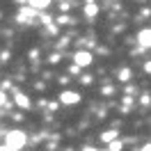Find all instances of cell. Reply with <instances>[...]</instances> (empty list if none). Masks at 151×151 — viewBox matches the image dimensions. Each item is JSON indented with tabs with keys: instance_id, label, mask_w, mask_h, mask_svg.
Listing matches in <instances>:
<instances>
[{
	"instance_id": "6da1fadb",
	"label": "cell",
	"mask_w": 151,
	"mask_h": 151,
	"mask_svg": "<svg viewBox=\"0 0 151 151\" xmlns=\"http://www.w3.org/2000/svg\"><path fill=\"white\" fill-rule=\"evenodd\" d=\"M25 142H28V137H25V133H23V131H9L7 135H5V144L12 147V149H16V151L23 149Z\"/></svg>"
},
{
	"instance_id": "7a4b0ae2",
	"label": "cell",
	"mask_w": 151,
	"mask_h": 151,
	"mask_svg": "<svg viewBox=\"0 0 151 151\" xmlns=\"http://www.w3.org/2000/svg\"><path fill=\"white\" fill-rule=\"evenodd\" d=\"M73 60H76V66H89L92 62H94V57H92L89 50H78V53L73 55Z\"/></svg>"
},
{
	"instance_id": "3957f363",
	"label": "cell",
	"mask_w": 151,
	"mask_h": 151,
	"mask_svg": "<svg viewBox=\"0 0 151 151\" xmlns=\"http://www.w3.org/2000/svg\"><path fill=\"white\" fill-rule=\"evenodd\" d=\"M60 101L64 105H76L80 101V94H76V92H62V94H60Z\"/></svg>"
},
{
	"instance_id": "277c9868",
	"label": "cell",
	"mask_w": 151,
	"mask_h": 151,
	"mask_svg": "<svg viewBox=\"0 0 151 151\" xmlns=\"http://www.w3.org/2000/svg\"><path fill=\"white\" fill-rule=\"evenodd\" d=\"M137 41H140V46H142V48H149V46H151V30H149V28H144L140 35H137Z\"/></svg>"
},
{
	"instance_id": "5b68a950",
	"label": "cell",
	"mask_w": 151,
	"mask_h": 151,
	"mask_svg": "<svg viewBox=\"0 0 151 151\" xmlns=\"http://www.w3.org/2000/svg\"><path fill=\"white\" fill-rule=\"evenodd\" d=\"M48 5H50V0H30V7L35 12H41V9H46Z\"/></svg>"
},
{
	"instance_id": "8992f818",
	"label": "cell",
	"mask_w": 151,
	"mask_h": 151,
	"mask_svg": "<svg viewBox=\"0 0 151 151\" xmlns=\"http://www.w3.org/2000/svg\"><path fill=\"white\" fill-rule=\"evenodd\" d=\"M14 101H16V105H19V108H23V110H28L30 108V99L25 94H16V99H14Z\"/></svg>"
},
{
	"instance_id": "52a82bcc",
	"label": "cell",
	"mask_w": 151,
	"mask_h": 151,
	"mask_svg": "<svg viewBox=\"0 0 151 151\" xmlns=\"http://www.w3.org/2000/svg\"><path fill=\"white\" fill-rule=\"evenodd\" d=\"M35 16V9H30V7H21L19 12V21H30Z\"/></svg>"
},
{
	"instance_id": "ba28073f",
	"label": "cell",
	"mask_w": 151,
	"mask_h": 151,
	"mask_svg": "<svg viewBox=\"0 0 151 151\" xmlns=\"http://www.w3.org/2000/svg\"><path fill=\"white\" fill-rule=\"evenodd\" d=\"M96 14H99V7L89 2V5H87V7H85V16H89V19H94Z\"/></svg>"
},
{
	"instance_id": "9c48e42d",
	"label": "cell",
	"mask_w": 151,
	"mask_h": 151,
	"mask_svg": "<svg viewBox=\"0 0 151 151\" xmlns=\"http://www.w3.org/2000/svg\"><path fill=\"white\" fill-rule=\"evenodd\" d=\"M101 140L110 144V142H112V140H117V131H105L103 135H101Z\"/></svg>"
},
{
	"instance_id": "30bf717a",
	"label": "cell",
	"mask_w": 151,
	"mask_h": 151,
	"mask_svg": "<svg viewBox=\"0 0 151 151\" xmlns=\"http://www.w3.org/2000/svg\"><path fill=\"white\" fill-rule=\"evenodd\" d=\"M122 149H124V142H122V140H112L108 151H122Z\"/></svg>"
},
{
	"instance_id": "8fae6325",
	"label": "cell",
	"mask_w": 151,
	"mask_h": 151,
	"mask_svg": "<svg viewBox=\"0 0 151 151\" xmlns=\"http://www.w3.org/2000/svg\"><path fill=\"white\" fill-rule=\"evenodd\" d=\"M119 80H122V83H128V80H131V69H122V71H119Z\"/></svg>"
},
{
	"instance_id": "7c38bea8",
	"label": "cell",
	"mask_w": 151,
	"mask_h": 151,
	"mask_svg": "<svg viewBox=\"0 0 151 151\" xmlns=\"http://www.w3.org/2000/svg\"><path fill=\"white\" fill-rule=\"evenodd\" d=\"M7 103V94H5V92H2V89H0V108H2V105Z\"/></svg>"
},
{
	"instance_id": "4fadbf2b",
	"label": "cell",
	"mask_w": 151,
	"mask_h": 151,
	"mask_svg": "<svg viewBox=\"0 0 151 151\" xmlns=\"http://www.w3.org/2000/svg\"><path fill=\"white\" fill-rule=\"evenodd\" d=\"M80 80H83V83H85V85H89V83H92V76H83V78H80Z\"/></svg>"
},
{
	"instance_id": "5bb4252c",
	"label": "cell",
	"mask_w": 151,
	"mask_h": 151,
	"mask_svg": "<svg viewBox=\"0 0 151 151\" xmlns=\"http://www.w3.org/2000/svg\"><path fill=\"white\" fill-rule=\"evenodd\" d=\"M0 151H16V149H12V147H7V144H2V147H0Z\"/></svg>"
},
{
	"instance_id": "9a60e30c",
	"label": "cell",
	"mask_w": 151,
	"mask_h": 151,
	"mask_svg": "<svg viewBox=\"0 0 151 151\" xmlns=\"http://www.w3.org/2000/svg\"><path fill=\"white\" fill-rule=\"evenodd\" d=\"M83 151H99V149H94V147H85Z\"/></svg>"
},
{
	"instance_id": "2e32d148",
	"label": "cell",
	"mask_w": 151,
	"mask_h": 151,
	"mask_svg": "<svg viewBox=\"0 0 151 151\" xmlns=\"http://www.w3.org/2000/svg\"><path fill=\"white\" fill-rule=\"evenodd\" d=\"M142 151H151V147H149V144H144V147H142Z\"/></svg>"
}]
</instances>
